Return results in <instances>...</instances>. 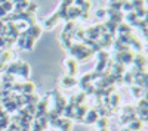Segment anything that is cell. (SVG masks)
<instances>
[{
	"instance_id": "obj_1",
	"label": "cell",
	"mask_w": 148,
	"mask_h": 131,
	"mask_svg": "<svg viewBox=\"0 0 148 131\" xmlns=\"http://www.w3.org/2000/svg\"><path fill=\"white\" fill-rule=\"evenodd\" d=\"M67 50L70 52V57L76 59L77 62L86 61V59L93 56V53H92V50L89 49V47H86L83 43H79V41H73Z\"/></svg>"
},
{
	"instance_id": "obj_2",
	"label": "cell",
	"mask_w": 148,
	"mask_h": 131,
	"mask_svg": "<svg viewBox=\"0 0 148 131\" xmlns=\"http://www.w3.org/2000/svg\"><path fill=\"white\" fill-rule=\"evenodd\" d=\"M49 94H51V100L53 102V108H51V109H53L59 116H62V112H64L65 106H67V97L59 90H53Z\"/></svg>"
},
{
	"instance_id": "obj_3",
	"label": "cell",
	"mask_w": 148,
	"mask_h": 131,
	"mask_svg": "<svg viewBox=\"0 0 148 131\" xmlns=\"http://www.w3.org/2000/svg\"><path fill=\"white\" fill-rule=\"evenodd\" d=\"M135 53L133 50H126V52H114V55H113V61L116 62V63H121V65H125L126 68L129 66V65H132L133 63V59H135Z\"/></svg>"
},
{
	"instance_id": "obj_4",
	"label": "cell",
	"mask_w": 148,
	"mask_h": 131,
	"mask_svg": "<svg viewBox=\"0 0 148 131\" xmlns=\"http://www.w3.org/2000/svg\"><path fill=\"white\" fill-rule=\"evenodd\" d=\"M95 59H96V65H95V69L96 72H105V68H107V62L110 59V53L108 50H99L98 53L93 55Z\"/></svg>"
},
{
	"instance_id": "obj_5",
	"label": "cell",
	"mask_w": 148,
	"mask_h": 131,
	"mask_svg": "<svg viewBox=\"0 0 148 131\" xmlns=\"http://www.w3.org/2000/svg\"><path fill=\"white\" fill-rule=\"evenodd\" d=\"M132 65L136 69H139V71H147L148 69V56L144 52L136 53V55H135V59H133Z\"/></svg>"
},
{
	"instance_id": "obj_6",
	"label": "cell",
	"mask_w": 148,
	"mask_h": 131,
	"mask_svg": "<svg viewBox=\"0 0 148 131\" xmlns=\"http://www.w3.org/2000/svg\"><path fill=\"white\" fill-rule=\"evenodd\" d=\"M53 128H58L59 131H71L73 130V120H68L65 116H59L53 124Z\"/></svg>"
},
{
	"instance_id": "obj_7",
	"label": "cell",
	"mask_w": 148,
	"mask_h": 131,
	"mask_svg": "<svg viewBox=\"0 0 148 131\" xmlns=\"http://www.w3.org/2000/svg\"><path fill=\"white\" fill-rule=\"evenodd\" d=\"M89 109H90V106H89L88 103L76 106V109H74V118H73V121H80V122H83L84 116H86V113H88Z\"/></svg>"
},
{
	"instance_id": "obj_8",
	"label": "cell",
	"mask_w": 148,
	"mask_h": 131,
	"mask_svg": "<svg viewBox=\"0 0 148 131\" xmlns=\"http://www.w3.org/2000/svg\"><path fill=\"white\" fill-rule=\"evenodd\" d=\"M98 120H99V112H98V109H96V108H90V109L88 111V113H86L83 122H84L86 125H95Z\"/></svg>"
},
{
	"instance_id": "obj_9",
	"label": "cell",
	"mask_w": 148,
	"mask_h": 131,
	"mask_svg": "<svg viewBox=\"0 0 148 131\" xmlns=\"http://www.w3.org/2000/svg\"><path fill=\"white\" fill-rule=\"evenodd\" d=\"M80 15H82L80 7L76 6V5H71V6L67 9V12H65V18H64V21H76V19L80 18Z\"/></svg>"
},
{
	"instance_id": "obj_10",
	"label": "cell",
	"mask_w": 148,
	"mask_h": 131,
	"mask_svg": "<svg viewBox=\"0 0 148 131\" xmlns=\"http://www.w3.org/2000/svg\"><path fill=\"white\" fill-rule=\"evenodd\" d=\"M65 66H67V75H71V77H76L77 72H79V62L73 57H68L65 59Z\"/></svg>"
},
{
	"instance_id": "obj_11",
	"label": "cell",
	"mask_w": 148,
	"mask_h": 131,
	"mask_svg": "<svg viewBox=\"0 0 148 131\" xmlns=\"http://www.w3.org/2000/svg\"><path fill=\"white\" fill-rule=\"evenodd\" d=\"M61 21V16L56 14V12H53L52 15H49L45 21H43V25H42V28H47V30H52L53 27H56L58 25V22Z\"/></svg>"
},
{
	"instance_id": "obj_12",
	"label": "cell",
	"mask_w": 148,
	"mask_h": 131,
	"mask_svg": "<svg viewBox=\"0 0 148 131\" xmlns=\"http://www.w3.org/2000/svg\"><path fill=\"white\" fill-rule=\"evenodd\" d=\"M61 82V86L65 87V88H73V87H76L79 84V80L77 77H71V75H64L62 78L59 80Z\"/></svg>"
},
{
	"instance_id": "obj_13",
	"label": "cell",
	"mask_w": 148,
	"mask_h": 131,
	"mask_svg": "<svg viewBox=\"0 0 148 131\" xmlns=\"http://www.w3.org/2000/svg\"><path fill=\"white\" fill-rule=\"evenodd\" d=\"M80 10H82V15H80V19L82 21H89L90 19V10H92V2L86 0V2L80 6Z\"/></svg>"
},
{
	"instance_id": "obj_14",
	"label": "cell",
	"mask_w": 148,
	"mask_h": 131,
	"mask_svg": "<svg viewBox=\"0 0 148 131\" xmlns=\"http://www.w3.org/2000/svg\"><path fill=\"white\" fill-rule=\"evenodd\" d=\"M120 105H121V94H120L119 91H114V93L110 96V108L116 112V111L120 108Z\"/></svg>"
},
{
	"instance_id": "obj_15",
	"label": "cell",
	"mask_w": 148,
	"mask_h": 131,
	"mask_svg": "<svg viewBox=\"0 0 148 131\" xmlns=\"http://www.w3.org/2000/svg\"><path fill=\"white\" fill-rule=\"evenodd\" d=\"M30 72H31L30 65H28L27 62H24V61H22L21 68H19V71H18V75H16V77H19L22 81H27V80L30 78Z\"/></svg>"
},
{
	"instance_id": "obj_16",
	"label": "cell",
	"mask_w": 148,
	"mask_h": 131,
	"mask_svg": "<svg viewBox=\"0 0 148 131\" xmlns=\"http://www.w3.org/2000/svg\"><path fill=\"white\" fill-rule=\"evenodd\" d=\"M90 84H93L92 82V77H90V72H86V74H83L80 78H79V87H80V91H84V88L88 87V86H90Z\"/></svg>"
},
{
	"instance_id": "obj_17",
	"label": "cell",
	"mask_w": 148,
	"mask_h": 131,
	"mask_svg": "<svg viewBox=\"0 0 148 131\" xmlns=\"http://www.w3.org/2000/svg\"><path fill=\"white\" fill-rule=\"evenodd\" d=\"M129 90H130V94H132V96L136 99V100H139V99L144 97V93H145L144 88H141V87H138V86L132 84V86H129Z\"/></svg>"
},
{
	"instance_id": "obj_18",
	"label": "cell",
	"mask_w": 148,
	"mask_h": 131,
	"mask_svg": "<svg viewBox=\"0 0 148 131\" xmlns=\"http://www.w3.org/2000/svg\"><path fill=\"white\" fill-rule=\"evenodd\" d=\"M36 91V84L31 81H24L22 82V90H21V94H31Z\"/></svg>"
},
{
	"instance_id": "obj_19",
	"label": "cell",
	"mask_w": 148,
	"mask_h": 131,
	"mask_svg": "<svg viewBox=\"0 0 148 131\" xmlns=\"http://www.w3.org/2000/svg\"><path fill=\"white\" fill-rule=\"evenodd\" d=\"M133 28L129 25V24H126L125 21L120 22L119 25H117V34H132Z\"/></svg>"
},
{
	"instance_id": "obj_20",
	"label": "cell",
	"mask_w": 148,
	"mask_h": 131,
	"mask_svg": "<svg viewBox=\"0 0 148 131\" xmlns=\"http://www.w3.org/2000/svg\"><path fill=\"white\" fill-rule=\"evenodd\" d=\"M127 127L130 128V131H142L144 124H142V121H141V120H138V118H135L133 121H130V124H129Z\"/></svg>"
},
{
	"instance_id": "obj_21",
	"label": "cell",
	"mask_w": 148,
	"mask_h": 131,
	"mask_svg": "<svg viewBox=\"0 0 148 131\" xmlns=\"http://www.w3.org/2000/svg\"><path fill=\"white\" fill-rule=\"evenodd\" d=\"M96 128L98 130H102V128H110V118L107 116H99V120L96 121Z\"/></svg>"
},
{
	"instance_id": "obj_22",
	"label": "cell",
	"mask_w": 148,
	"mask_h": 131,
	"mask_svg": "<svg viewBox=\"0 0 148 131\" xmlns=\"http://www.w3.org/2000/svg\"><path fill=\"white\" fill-rule=\"evenodd\" d=\"M136 21H138V16H136V14H135V12H129V14H125V22L129 24L130 27H133L135 24H136Z\"/></svg>"
},
{
	"instance_id": "obj_23",
	"label": "cell",
	"mask_w": 148,
	"mask_h": 131,
	"mask_svg": "<svg viewBox=\"0 0 148 131\" xmlns=\"http://www.w3.org/2000/svg\"><path fill=\"white\" fill-rule=\"evenodd\" d=\"M74 102H76V106L84 105L86 102H88V96H86L83 91H79L77 94H74Z\"/></svg>"
},
{
	"instance_id": "obj_24",
	"label": "cell",
	"mask_w": 148,
	"mask_h": 131,
	"mask_svg": "<svg viewBox=\"0 0 148 131\" xmlns=\"http://www.w3.org/2000/svg\"><path fill=\"white\" fill-rule=\"evenodd\" d=\"M121 12H123V14H129V12H133L132 0H121Z\"/></svg>"
},
{
	"instance_id": "obj_25",
	"label": "cell",
	"mask_w": 148,
	"mask_h": 131,
	"mask_svg": "<svg viewBox=\"0 0 148 131\" xmlns=\"http://www.w3.org/2000/svg\"><path fill=\"white\" fill-rule=\"evenodd\" d=\"M123 84L125 86H132L133 84V74L127 69L125 74H123Z\"/></svg>"
},
{
	"instance_id": "obj_26",
	"label": "cell",
	"mask_w": 148,
	"mask_h": 131,
	"mask_svg": "<svg viewBox=\"0 0 148 131\" xmlns=\"http://www.w3.org/2000/svg\"><path fill=\"white\" fill-rule=\"evenodd\" d=\"M95 16L98 18V19H107V10H105V7H101V9H98V10H95Z\"/></svg>"
},
{
	"instance_id": "obj_27",
	"label": "cell",
	"mask_w": 148,
	"mask_h": 131,
	"mask_svg": "<svg viewBox=\"0 0 148 131\" xmlns=\"http://www.w3.org/2000/svg\"><path fill=\"white\" fill-rule=\"evenodd\" d=\"M37 9H39V5L30 2V3H28V6H27V10H25V12H27V14H31V15H36Z\"/></svg>"
},
{
	"instance_id": "obj_28",
	"label": "cell",
	"mask_w": 148,
	"mask_h": 131,
	"mask_svg": "<svg viewBox=\"0 0 148 131\" xmlns=\"http://www.w3.org/2000/svg\"><path fill=\"white\" fill-rule=\"evenodd\" d=\"M0 6H2V7L5 9V12H6L8 15H9V14H12V12H14V3H12V2H9V0H8L6 3L0 5Z\"/></svg>"
},
{
	"instance_id": "obj_29",
	"label": "cell",
	"mask_w": 148,
	"mask_h": 131,
	"mask_svg": "<svg viewBox=\"0 0 148 131\" xmlns=\"http://www.w3.org/2000/svg\"><path fill=\"white\" fill-rule=\"evenodd\" d=\"M30 131H45V130L40 127L39 121H37V120H34V121H33V124H31V128H30Z\"/></svg>"
},
{
	"instance_id": "obj_30",
	"label": "cell",
	"mask_w": 148,
	"mask_h": 131,
	"mask_svg": "<svg viewBox=\"0 0 148 131\" xmlns=\"http://www.w3.org/2000/svg\"><path fill=\"white\" fill-rule=\"evenodd\" d=\"M84 2H86V0H74V5H76V6H79V7H80V6H82V5H83Z\"/></svg>"
},
{
	"instance_id": "obj_31",
	"label": "cell",
	"mask_w": 148,
	"mask_h": 131,
	"mask_svg": "<svg viewBox=\"0 0 148 131\" xmlns=\"http://www.w3.org/2000/svg\"><path fill=\"white\" fill-rule=\"evenodd\" d=\"M121 131H130L129 127H121Z\"/></svg>"
},
{
	"instance_id": "obj_32",
	"label": "cell",
	"mask_w": 148,
	"mask_h": 131,
	"mask_svg": "<svg viewBox=\"0 0 148 131\" xmlns=\"http://www.w3.org/2000/svg\"><path fill=\"white\" fill-rule=\"evenodd\" d=\"M116 2H121V0H108V3H116Z\"/></svg>"
},
{
	"instance_id": "obj_33",
	"label": "cell",
	"mask_w": 148,
	"mask_h": 131,
	"mask_svg": "<svg viewBox=\"0 0 148 131\" xmlns=\"http://www.w3.org/2000/svg\"><path fill=\"white\" fill-rule=\"evenodd\" d=\"M98 131H110V128H102V130H98Z\"/></svg>"
},
{
	"instance_id": "obj_34",
	"label": "cell",
	"mask_w": 148,
	"mask_h": 131,
	"mask_svg": "<svg viewBox=\"0 0 148 131\" xmlns=\"http://www.w3.org/2000/svg\"><path fill=\"white\" fill-rule=\"evenodd\" d=\"M21 131H25V130H21Z\"/></svg>"
}]
</instances>
